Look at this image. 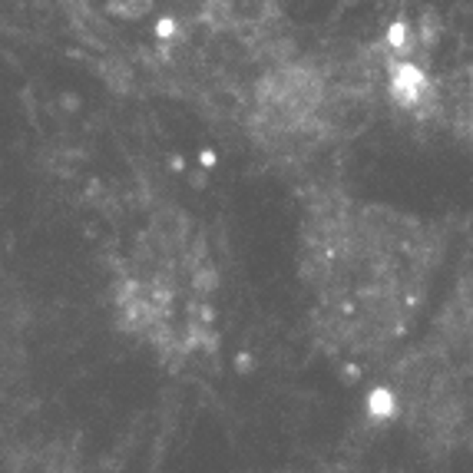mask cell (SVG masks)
<instances>
[{"instance_id": "cell-1", "label": "cell", "mask_w": 473, "mask_h": 473, "mask_svg": "<svg viewBox=\"0 0 473 473\" xmlns=\"http://www.w3.org/2000/svg\"><path fill=\"white\" fill-rule=\"evenodd\" d=\"M441 242L420 219L321 192L305 215L312 321L331 351L381 357L417 318Z\"/></svg>"}, {"instance_id": "cell-2", "label": "cell", "mask_w": 473, "mask_h": 473, "mask_svg": "<svg viewBox=\"0 0 473 473\" xmlns=\"http://www.w3.org/2000/svg\"><path fill=\"white\" fill-rule=\"evenodd\" d=\"M113 308L133 338L162 355L212 344V262L183 219H152L133 238L113 281Z\"/></svg>"}, {"instance_id": "cell-3", "label": "cell", "mask_w": 473, "mask_h": 473, "mask_svg": "<svg viewBox=\"0 0 473 473\" xmlns=\"http://www.w3.org/2000/svg\"><path fill=\"white\" fill-rule=\"evenodd\" d=\"M30 361V314L23 291L0 258V414L13 400Z\"/></svg>"}]
</instances>
